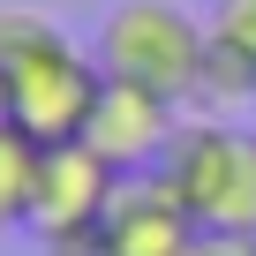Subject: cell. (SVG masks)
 I'll use <instances>...</instances> for the list:
<instances>
[{"mask_svg": "<svg viewBox=\"0 0 256 256\" xmlns=\"http://www.w3.org/2000/svg\"><path fill=\"white\" fill-rule=\"evenodd\" d=\"M0 128H8V76H0Z\"/></svg>", "mask_w": 256, "mask_h": 256, "instance_id": "11", "label": "cell"}, {"mask_svg": "<svg viewBox=\"0 0 256 256\" xmlns=\"http://www.w3.org/2000/svg\"><path fill=\"white\" fill-rule=\"evenodd\" d=\"M106 256H196L204 226L188 218V204L174 196L166 174H128L113 188V211L98 226Z\"/></svg>", "mask_w": 256, "mask_h": 256, "instance_id": "6", "label": "cell"}, {"mask_svg": "<svg viewBox=\"0 0 256 256\" xmlns=\"http://www.w3.org/2000/svg\"><path fill=\"white\" fill-rule=\"evenodd\" d=\"M158 174L204 234H256V128L196 113Z\"/></svg>", "mask_w": 256, "mask_h": 256, "instance_id": "2", "label": "cell"}, {"mask_svg": "<svg viewBox=\"0 0 256 256\" xmlns=\"http://www.w3.org/2000/svg\"><path fill=\"white\" fill-rule=\"evenodd\" d=\"M120 181H128V174H113L83 136H76V144H46V151H38V181H30V211H23V226H30L38 241L98 234L106 211H113V188H120Z\"/></svg>", "mask_w": 256, "mask_h": 256, "instance_id": "5", "label": "cell"}, {"mask_svg": "<svg viewBox=\"0 0 256 256\" xmlns=\"http://www.w3.org/2000/svg\"><path fill=\"white\" fill-rule=\"evenodd\" d=\"M211 30L256 53V0H218V8H211Z\"/></svg>", "mask_w": 256, "mask_h": 256, "instance_id": "9", "label": "cell"}, {"mask_svg": "<svg viewBox=\"0 0 256 256\" xmlns=\"http://www.w3.org/2000/svg\"><path fill=\"white\" fill-rule=\"evenodd\" d=\"M181 98L151 90V83H128V76H106L98 83V106L83 120V144L113 166V174H158L166 151L181 144Z\"/></svg>", "mask_w": 256, "mask_h": 256, "instance_id": "4", "label": "cell"}, {"mask_svg": "<svg viewBox=\"0 0 256 256\" xmlns=\"http://www.w3.org/2000/svg\"><path fill=\"white\" fill-rule=\"evenodd\" d=\"M38 151H46V144H30L16 120L0 128V226H23V211H30V181H38Z\"/></svg>", "mask_w": 256, "mask_h": 256, "instance_id": "8", "label": "cell"}, {"mask_svg": "<svg viewBox=\"0 0 256 256\" xmlns=\"http://www.w3.org/2000/svg\"><path fill=\"white\" fill-rule=\"evenodd\" d=\"M196 256H256V234H204Z\"/></svg>", "mask_w": 256, "mask_h": 256, "instance_id": "10", "label": "cell"}, {"mask_svg": "<svg viewBox=\"0 0 256 256\" xmlns=\"http://www.w3.org/2000/svg\"><path fill=\"white\" fill-rule=\"evenodd\" d=\"M0 76H8V120L30 144H76L106 83V68L38 8H0Z\"/></svg>", "mask_w": 256, "mask_h": 256, "instance_id": "1", "label": "cell"}, {"mask_svg": "<svg viewBox=\"0 0 256 256\" xmlns=\"http://www.w3.org/2000/svg\"><path fill=\"white\" fill-rule=\"evenodd\" d=\"M204 46H211V23H196L181 0H113V16L98 23V68L106 76L151 83L181 106L196 90Z\"/></svg>", "mask_w": 256, "mask_h": 256, "instance_id": "3", "label": "cell"}, {"mask_svg": "<svg viewBox=\"0 0 256 256\" xmlns=\"http://www.w3.org/2000/svg\"><path fill=\"white\" fill-rule=\"evenodd\" d=\"M248 98H256V53L211 30V46H204V68H196V90H188V106H196V113H211V120H234Z\"/></svg>", "mask_w": 256, "mask_h": 256, "instance_id": "7", "label": "cell"}]
</instances>
